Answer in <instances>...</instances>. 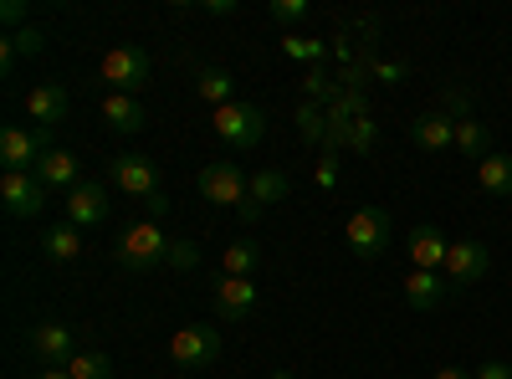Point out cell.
Wrapping results in <instances>:
<instances>
[{
    "label": "cell",
    "instance_id": "6da1fadb",
    "mask_svg": "<svg viewBox=\"0 0 512 379\" xmlns=\"http://www.w3.org/2000/svg\"><path fill=\"white\" fill-rule=\"evenodd\" d=\"M169 246H175V241H164L159 221H139V226H128L118 236L113 257H118L123 272H154L159 262H169Z\"/></svg>",
    "mask_w": 512,
    "mask_h": 379
},
{
    "label": "cell",
    "instance_id": "7a4b0ae2",
    "mask_svg": "<svg viewBox=\"0 0 512 379\" xmlns=\"http://www.w3.org/2000/svg\"><path fill=\"white\" fill-rule=\"evenodd\" d=\"M210 123H216V139L226 144V149H256L267 139V118H262V108L256 103H226V108H216L210 113Z\"/></svg>",
    "mask_w": 512,
    "mask_h": 379
},
{
    "label": "cell",
    "instance_id": "3957f363",
    "mask_svg": "<svg viewBox=\"0 0 512 379\" xmlns=\"http://www.w3.org/2000/svg\"><path fill=\"white\" fill-rule=\"evenodd\" d=\"M395 241V221H390V210L384 205H359L354 216H349V246H354V257L374 262L384 257V246Z\"/></svg>",
    "mask_w": 512,
    "mask_h": 379
},
{
    "label": "cell",
    "instance_id": "277c9868",
    "mask_svg": "<svg viewBox=\"0 0 512 379\" xmlns=\"http://www.w3.org/2000/svg\"><path fill=\"white\" fill-rule=\"evenodd\" d=\"M200 195H205L210 205L246 210V200H251V175L241 170V164H231V159H216V164H205V170H200Z\"/></svg>",
    "mask_w": 512,
    "mask_h": 379
},
{
    "label": "cell",
    "instance_id": "5b68a950",
    "mask_svg": "<svg viewBox=\"0 0 512 379\" xmlns=\"http://www.w3.org/2000/svg\"><path fill=\"white\" fill-rule=\"evenodd\" d=\"M149 77H154V62L144 47H113L103 57V82H113V93H144L149 88Z\"/></svg>",
    "mask_w": 512,
    "mask_h": 379
},
{
    "label": "cell",
    "instance_id": "8992f818",
    "mask_svg": "<svg viewBox=\"0 0 512 379\" xmlns=\"http://www.w3.org/2000/svg\"><path fill=\"white\" fill-rule=\"evenodd\" d=\"M169 359H175L180 369H210L221 359V328H210V323L180 328L175 339H169Z\"/></svg>",
    "mask_w": 512,
    "mask_h": 379
},
{
    "label": "cell",
    "instance_id": "52a82bcc",
    "mask_svg": "<svg viewBox=\"0 0 512 379\" xmlns=\"http://www.w3.org/2000/svg\"><path fill=\"white\" fill-rule=\"evenodd\" d=\"M0 200H6L11 221H31L47 210V185L36 180V170H6L0 175Z\"/></svg>",
    "mask_w": 512,
    "mask_h": 379
},
{
    "label": "cell",
    "instance_id": "ba28073f",
    "mask_svg": "<svg viewBox=\"0 0 512 379\" xmlns=\"http://www.w3.org/2000/svg\"><path fill=\"white\" fill-rule=\"evenodd\" d=\"M108 175L123 195H134V200H154L159 195V164L149 154H118L108 164Z\"/></svg>",
    "mask_w": 512,
    "mask_h": 379
},
{
    "label": "cell",
    "instance_id": "9c48e42d",
    "mask_svg": "<svg viewBox=\"0 0 512 379\" xmlns=\"http://www.w3.org/2000/svg\"><path fill=\"white\" fill-rule=\"evenodd\" d=\"M47 154H52L47 129H6L0 134V164H6V170H36Z\"/></svg>",
    "mask_w": 512,
    "mask_h": 379
},
{
    "label": "cell",
    "instance_id": "30bf717a",
    "mask_svg": "<svg viewBox=\"0 0 512 379\" xmlns=\"http://www.w3.org/2000/svg\"><path fill=\"white\" fill-rule=\"evenodd\" d=\"M67 226H77V231H93V226H103L108 216H113V200H108V185H98V180H82L72 195H67Z\"/></svg>",
    "mask_w": 512,
    "mask_h": 379
},
{
    "label": "cell",
    "instance_id": "8fae6325",
    "mask_svg": "<svg viewBox=\"0 0 512 379\" xmlns=\"http://www.w3.org/2000/svg\"><path fill=\"white\" fill-rule=\"evenodd\" d=\"M26 113H31V123L36 129H57V123H67V113H72V98H67V88L62 82H36V88L26 93Z\"/></svg>",
    "mask_w": 512,
    "mask_h": 379
},
{
    "label": "cell",
    "instance_id": "7c38bea8",
    "mask_svg": "<svg viewBox=\"0 0 512 379\" xmlns=\"http://www.w3.org/2000/svg\"><path fill=\"white\" fill-rule=\"evenodd\" d=\"M487 267H492V257H487L482 241H451L441 272H446V282H456V287H472V282L487 277Z\"/></svg>",
    "mask_w": 512,
    "mask_h": 379
},
{
    "label": "cell",
    "instance_id": "4fadbf2b",
    "mask_svg": "<svg viewBox=\"0 0 512 379\" xmlns=\"http://www.w3.org/2000/svg\"><path fill=\"white\" fill-rule=\"evenodd\" d=\"M31 354L47 364V369H67V364L77 359L72 328H67V323H36V328H31Z\"/></svg>",
    "mask_w": 512,
    "mask_h": 379
},
{
    "label": "cell",
    "instance_id": "5bb4252c",
    "mask_svg": "<svg viewBox=\"0 0 512 379\" xmlns=\"http://www.w3.org/2000/svg\"><path fill=\"white\" fill-rule=\"evenodd\" d=\"M256 313V287L251 277H221L216 282V318L221 323H246Z\"/></svg>",
    "mask_w": 512,
    "mask_h": 379
},
{
    "label": "cell",
    "instance_id": "9a60e30c",
    "mask_svg": "<svg viewBox=\"0 0 512 379\" xmlns=\"http://www.w3.org/2000/svg\"><path fill=\"white\" fill-rule=\"evenodd\" d=\"M405 251H410L415 272H441V267H446L451 241H446L436 226H415V231H410V241H405Z\"/></svg>",
    "mask_w": 512,
    "mask_h": 379
},
{
    "label": "cell",
    "instance_id": "2e32d148",
    "mask_svg": "<svg viewBox=\"0 0 512 379\" xmlns=\"http://www.w3.org/2000/svg\"><path fill=\"white\" fill-rule=\"evenodd\" d=\"M36 180L47 185V190H67V195H72V190L82 185V159H77L72 149H52L47 159L36 164Z\"/></svg>",
    "mask_w": 512,
    "mask_h": 379
},
{
    "label": "cell",
    "instance_id": "e0dca14e",
    "mask_svg": "<svg viewBox=\"0 0 512 379\" xmlns=\"http://www.w3.org/2000/svg\"><path fill=\"white\" fill-rule=\"evenodd\" d=\"M410 139H415L420 149L441 154V149H451V144H456V118H451L446 108H436V113H420V118L410 123Z\"/></svg>",
    "mask_w": 512,
    "mask_h": 379
},
{
    "label": "cell",
    "instance_id": "ac0fdd59",
    "mask_svg": "<svg viewBox=\"0 0 512 379\" xmlns=\"http://www.w3.org/2000/svg\"><path fill=\"white\" fill-rule=\"evenodd\" d=\"M405 303L415 313H436L446 303V272H410L405 277Z\"/></svg>",
    "mask_w": 512,
    "mask_h": 379
},
{
    "label": "cell",
    "instance_id": "d6986e66",
    "mask_svg": "<svg viewBox=\"0 0 512 379\" xmlns=\"http://www.w3.org/2000/svg\"><path fill=\"white\" fill-rule=\"evenodd\" d=\"M103 118L113 123L118 134H139L144 123H149L144 103H139V98H128V93H108V98H103Z\"/></svg>",
    "mask_w": 512,
    "mask_h": 379
},
{
    "label": "cell",
    "instance_id": "ffe728a7",
    "mask_svg": "<svg viewBox=\"0 0 512 379\" xmlns=\"http://www.w3.org/2000/svg\"><path fill=\"white\" fill-rule=\"evenodd\" d=\"M195 98H200V103H210V113L226 108V103H236V77H231V72H221V67L195 72Z\"/></svg>",
    "mask_w": 512,
    "mask_h": 379
},
{
    "label": "cell",
    "instance_id": "44dd1931",
    "mask_svg": "<svg viewBox=\"0 0 512 379\" xmlns=\"http://www.w3.org/2000/svg\"><path fill=\"white\" fill-rule=\"evenodd\" d=\"M374 139H379V129H374V118H369V113H364V118H349V123H328V144H333V149H338V144H349V149L369 154Z\"/></svg>",
    "mask_w": 512,
    "mask_h": 379
},
{
    "label": "cell",
    "instance_id": "7402d4cb",
    "mask_svg": "<svg viewBox=\"0 0 512 379\" xmlns=\"http://www.w3.org/2000/svg\"><path fill=\"white\" fill-rule=\"evenodd\" d=\"M41 251H47V262H57V267H67V262H77L82 257V236H77V226H52L47 236H41Z\"/></svg>",
    "mask_w": 512,
    "mask_h": 379
},
{
    "label": "cell",
    "instance_id": "603a6c76",
    "mask_svg": "<svg viewBox=\"0 0 512 379\" xmlns=\"http://www.w3.org/2000/svg\"><path fill=\"white\" fill-rule=\"evenodd\" d=\"M456 149H461L466 159H477V164H482V159L492 154V129H487V123H482L477 113L456 123Z\"/></svg>",
    "mask_w": 512,
    "mask_h": 379
},
{
    "label": "cell",
    "instance_id": "cb8c5ba5",
    "mask_svg": "<svg viewBox=\"0 0 512 379\" xmlns=\"http://www.w3.org/2000/svg\"><path fill=\"white\" fill-rule=\"evenodd\" d=\"M477 185L487 190V195H512V154H487L482 164H477Z\"/></svg>",
    "mask_w": 512,
    "mask_h": 379
},
{
    "label": "cell",
    "instance_id": "d4e9b609",
    "mask_svg": "<svg viewBox=\"0 0 512 379\" xmlns=\"http://www.w3.org/2000/svg\"><path fill=\"white\" fill-rule=\"evenodd\" d=\"M287 190H292V185H287L282 170H256V175H251V205H256V210L287 200Z\"/></svg>",
    "mask_w": 512,
    "mask_h": 379
},
{
    "label": "cell",
    "instance_id": "484cf974",
    "mask_svg": "<svg viewBox=\"0 0 512 379\" xmlns=\"http://www.w3.org/2000/svg\"><path fill=\"white\" fill-rule=\"evenodd\" d=\"M221 267H226V277H251L262 267V251H256V241H231L221 251Z\"/></svg>",
    "mask_w": 512,
    "mask_h": 379
},
{
    "label": "cell",
    "instance_id": "4316f807",
    "mask_svg": "<svg viewBox=\"0 0 512 379\" xmlns=\"http://www.w3.org/2000/svg\"><path fill=\"white\" fill-rule=\"evenodd\" d=\"M67 374H72V379H113V359L98 354V349H82V354L67 364Z\"/></svg>",
    "mask_w": 512,
    "mask_h": 379
},
{
    "label": "cell",
    "instance_id": "83f0119b",
    "mask_svg": "<svg viewBox=\"0 0 512 379\" xmlns=\"http://www.w3.org/2000/svg\"><path fill=\"white\" fill-rule=\"evenodd\" d=\"M6 41L16 47V57H36L41 47H47V36H41V26H21V31H11Z\"/></svg>",
    "mask_w": 512,
    "mask_h": 379
},
{
    "label": "cell",
    "instance_id": "f1b7e54d",
    "mask_svg": "<svg viewBox=\"0 0 512 379\" xmlns=\"http://www.w3.org/2000/svg\"><path fill=\"white\" fill-rule=\"evenodd\" d=\"M297 123H303V139H308V144L328 139V118H323L313 103H303V108H297Z\"/></svg>",
    "mask_w": 512,
    "mask_h": 379
},
{
    "label": "cell",
    "instance_id": "f546056e",
    "mask_svg": "<svg viewBox=\"0 0 512 379\" xmlns=\"http://www.w3.org/2000/svg\"><path fill=\"white\" fill-rule=\"evenodd\" d=\"M308 16V0H272V21H282V26H297Z\"/></svg>",
    "mask_w": 512,
    "mask_h": 379
},
{
    "label": "cell",
    "instance_id": "4dcf8cb0",
    "mask_svg": "<svg viewBox=\"0 0 512 379\" xmlns=\"http://www.w3.org/2000/svg\"><path fill=\"white\" fill-rule=\"evenodd\" d=\"M410 67L405 62H369V77H379V82H400Z\"/></svg>",
    "mask_w": 512,
    "mask_h": 379
},
{
    "label": "cell",
    "instance_id": "1f68e13d",
    "mask_svg": "<svg viewBox=\"0 0 512 379\" xmlns=\"http://www.w3.org/2000/svg\"><path fill=\"white\" fill-rule=\"evenodd\" d=\"M169 262H175V267H200V251L185 246V241H175V246H169Z\"/></svg>",
    "mask_w": 512,
    "mask_h": 379
},
{
    "label": "cell",
    "instance_id": "d6a6232c",
    "mask_svg": "<svg viewBox=\"0 0 512 379\" xmlns=\"http://www.w3.org/2000/svg\"><path fill=\"white\" fill-rule=\"evenodd\" d=\"M308 93H313V98H338V93H333V82H328L323 72H308Z\"/></svg>",
    "mask_w": 512,
    "mask_h": 379
},
{
    "label": "cell",
    "instance_id": "836d02e7",
    "mask_svg": "<svg viewBox=\"0 0 512 379\" xmlns=\"http://www.w3.org/2000/svg\"><path fill=\"white\" fill-rule=\"evenodd\" d=\"M472 379H512V364H502V359H492V364H482Z\"/></svg>",
    "mask_w": 512,
    "mask_h": 379
},
{
    "label": "cell",
    "instance_id": "e575fe53",
    "mask_svg": "<svg viewBox=\"0 0 512 379\" xmlns=\"http://www.w3.org/2000/svg\"><path fill=\"white\" fill-rule=\"evenodd\" d=\"M287 52H292V57H318L323 47H313V41H303V36H292V41H287Z\"/></svg>",
    "mask_w": 512,
    "mask_h": 379
},
{
    "label": "cell",
    "instance_id": "d590c367",
    "mask_svg": "<svg viewBox=\"0 0 512 379\" xmlns=\"http://www.w3.org/2000/svg\"><path fill=\"white\" fill-rule=\"evenodd\" d=\"M0 67H6V72L16 67V47H11V41H0Z\"/></svg>",
    "mask_w": 512,
    "mask_h": 379
},
{
    "label": "cell",
    "instance_id": "8d00e7d4",
    "mask_svg": "<svg viewBox=\"0 0 512 379\" xmlns=\"http://www.w3.org/2000/svg\"><path fill=\"white\" fill-rule=\"evenodd\" d=\"M436 379H472V374H466V369H451V364H441V369H436Z\"/></svg>",
    "mask_w": 512,
    "mask_h": 379
},
{
    "label": "cell",
    "instance_id": "74e56055",
    "mask_svg": "<svg viewBox=\"0 0 512 379\" xmlns=\"http://www.w3.org/2000/svg\"><path fill=\"white\" fill-rule=\"evenodd\" d=\"M36 379H72V374H67V369H41Z\"/></svg>",
    "mask_w": 512,
    "mask_h": 379
},
{
    "label": "cell",
    "instance_id": "f35d334b",
    "mask_svg": "<svg viewBox=\"0 0 512 379\" xmlns=\"http://www.w3.org/2000/svg\"><path fill=\"white\" fill-rule=\"evenodd\" d=\"M277 379H292V374H277Z\"/></svg>",
    "mask_w": 512,
    "mask_h": 379
}]
</instances>
